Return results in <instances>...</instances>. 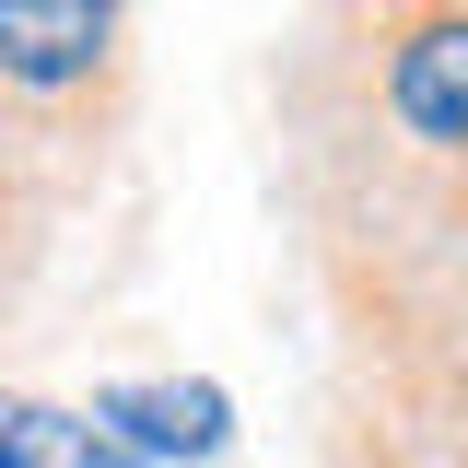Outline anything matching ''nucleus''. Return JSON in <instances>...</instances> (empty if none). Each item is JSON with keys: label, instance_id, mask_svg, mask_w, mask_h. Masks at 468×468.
Instances as JSON below:
<instances>
[{"label": "nucleus", "instance_id": "1", "mask_svg": "<svg viewBox=\"0 0 468 468\" xmlns=\"http://www.w3.org/2000/svg\"><path fill=\"white\" fill-rule=\"evenodd\" d=\"M270 187L351 375L468 445V0H304L270 48Z\"/></svg>", "mask_w": 468, "mask_h": 468}, {"label": "nucleus", "instance_id": "2", "mask_svg": "<svg viewBox=\"0 0 468 468\" xmlns=\"http://www.w3.org/2000/svg\"><path fill=\"white\" fill-rule=\"evenodd\" d=\"M0 117L82 199L141 129V0H0Z\"/></svg>", "mask_w": 468, "mask_h": 468}, {"label": "nucleus", "instance_id": "3", "mask_svg": "<svg viewBox=\"0 0 468 468\" xmlns=\"http://www.w3.org/2000/svg\"><path fill=\"white\" fill-rule=\"evenodd\" d=\"M82 410H94V421H106V433H117L141 468L223 457V433H234V399L211 387V375H187V387H176V375H153V387H94Z\"/></svg>", "mask_w": 468, "mask_h": 468}, {"label": "nucleus", "instance_id": "4", "mask_svg": "<svg viewBox=\"0 0 468 468\" xmlns=\"http://www.w3.org/2000/svg\"><path fill=\"white\" fill-rule=\"evenodd\" d=\"M58 176L36 165V141L0 117V340L36 316V292H48V258H58Z\"/></svg>", "mask_w": 468, "mask_h": 468}, {"label": "nucleus", "instance_id": "5", "mask_svg": "<svg viewBox=\"0 0 468 468\" xmlns=\"http://www.w3.org/2000/svg\"><path fill=\"white\" fill-rule=\"evenodd\" d=\"M0 468H141L94 410H58V399H12L0 387Z\"/></svg>", "mask_w": 468, "mask_h": 468}]
</instances>
